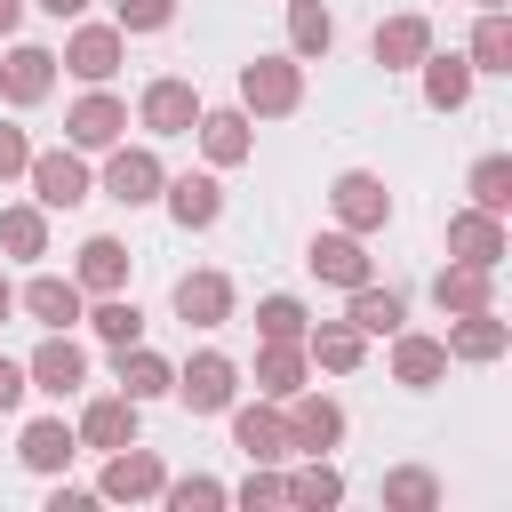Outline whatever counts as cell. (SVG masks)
Instances as JSON below:
<instances>
[{
  "label": "cell",
  "mask_w": 512,
  "mask_h": 512,
  "mask_svg": "<svg viewBox=\"0 0 512 512\" xmlns=\"http://www.w3.org/2000/svg\"><path fill=\"white\" fill-rule=\"evenodd\" d=\"M192 120H200V96H192L184 80H152V88H144V128H152V136H184Z\"/></svg>",
  "instance_id": "obj_1"
},
{
  "label": "cell",
  "mask_w": 512,
  "mask_h": 512,
  "mask_svg": "<svg viewBox=\"0 0 512 512\" xmlns=\"http://www.w3.org/2000/svg\"><path fill=\"white\" fill-rule=\"evenodd\" d=\"M24 168H32V184H40V200H48V208L88 200V176H80V160H72V152H40V160H24Z\"/></svg>",
  "instance_id": "obj_2"
},
{
  "label": "cell",
  "mask_w": 512,
  "mask_h": 512,
  "mask_svg": "<svg viewBox=\"0 0 512 512\" xmlns=\"http://www.w3.org/2000/svg\"><path fill=\"white\" fill-rule=\"evenodd\" d=\"M176 392H184V408H200V416H208V408H224V400H232V360L200 352V360L176 376Z\"/></svg>",
  "instance_id": "obj_3"
},
{
  "label": "cell",
  "mask_w": 512,
  "mask_h": 512,
  "mask_svg": "<svg viewBox=\"0 0 512 512\" xmlns=\"http://www.w3.org/2000/svg\"><path fill=\"white\" fill-rule=\"evenodd\" d=\"M240 96H248L256 112H288V104H296V64H280V56H272V64H248Z\"/></svg>",
  "instance_id": "obj_4"
},
{
  "label": "cell",
  "mask_w": 512,
  "mask_h": 512,
  "mask_svg": "<svg viewBox=\"0 0 512 512\" xmlns=\"http://www.w3.org/2000/svg\"><path fill=\"white\" fill-rule=\"evenodd\" d=\"M176 312L200 320V328H216V320L232 312V288H224L216 272H192V280H176Z\"/></svg>",
  "instance_id": "obj_5"
},
{
  "label": "cell",
  "mask_w": 512,
  "mask_h": 512,
  "mask_svg": "<svg viewBox=\"0 0 512 512\" xmlns=\"http://www.w3.org/2000/svg\"><path fill=\"white\" fill-rule=\"evenodd\" d=\"M104 192H112V200H128V208H136V200H152V192H160V160H152V152H120V160H112V176H104Z\"/></svg>",
  "instance_id": "obj_6"
},
{
  "label": "cell",
  "mask_w": 512,
  "mask_h": 512,
  "mask_svg": "<svg viewBox=\"0 0 512 512\" xmlns=\"http://www.w3.org/2000/svg\"><path fill=\"white\" fill-rule=\"evenodd\" d=\"M448 248H456L464 264H496V256H504V232H496V216L480 208V216H456V224H448Z\"/></svg>",
  "instance_id": "obj_7"
},
{
  "label": "cell",
  "mask_w": 512,
  "mask_h": 512,
  "mask_svg": "<svg viewBox=\"0 0 512 512\" xmlns=\"http://www.w3.org/2000/svg\"><path fill=\"white\" fill-rule=\"evenodd\" d=\"M32 376H40V392H56V400H64V392L88 376V360H80V344L48 336V344H40V360H32Z\"/></svg>",
  "instance_id": "obj_8"
},
{
  "label": "cell",
  "mask_w": 512,
  "mask_h": 512,
  "mask_svg": "<svg viewBox=\"0 0 512 512\" xmlns=\"http://www.w3.org/2000/svg\"><path fill=\"white\" fill-rule=\"evenodd\" d=\"M424 48H432L424 16H392V24H376V64H416Z\"/></svg>",
  "instance_id": "obj_9"
},
{
  "label": "cell",
  "mask_w": 512,
  "mask_h": 512,
  "mask_svg": "<svg viewBox=\"0 0 512 512\" xmlns=\"http://www.w3.org/2000/svg\"><path fill=\"white\" fill-rule=\"evenodd\" d=\"M312 272L336 280V288H360L368 280V256H360V240H312Z\"/></svg>",
  "instance_id": "obj_10"
},
{
  "label": "cell",
  "mask_w": 512,
  "mask_h": 512,
  "mask_svg": "<svg viewBox=\"0 0 512 512\" xmlns=\"http://www.w3.org/2000/svg\"><path fill=\"white\" fill-rule=\"evenodd\" d=\"M80 432H88L96 448H136V400H96Z\"/></svg>",
  "instance_id": "obj_11"
},
{
  "label": "cell",
  "mask_w": 512,
  "mask_h": 512,
  "mask_svg": "<svg viewBox=\"0 0 512 512\" xmlns=\"http://www.w3.org/2000/svg\"><path fill=\"white\" fill-rule=\"evenodd\" d=\"M232 432H240V448H248L256 464H272V456H288V448H296V440H288V424H280V416H264V408H248Z\"/></svg>",
  "instance_id": "obj_12"
},
{
  "label": "cell",
  "mask_w": 512,
  "mask_h": 512,
  "mask_svg": "<svg viewBox=\"0 0 512 512\" xmlns=\"http://www.w3.org/2000/svg\"><path fill=\"white\" fill-rule=\"evenodd\" d=\"M64 64H72L80 80H112V64H120V32H80Z\"/></svg>",
  "instance_id": "obj_13"
},
{
  "label": "cell",
  "mask_w": 512,
  "mask_h": 512,
  "mask_svg": "<svg viewBox=\"0 0 512 512\" xmlns=\"http://www.w3.org/2000/svg\"><path fill=\"white\" fill-rule=\"evenodd\" d=\"M168 208H176V224H216L224 200H216L208 176H176V184H168Z\"/></svg>",
  "instance_id": "obj_14"
},
{
  "label": "cell",
  "mask_w": 512,
  "mask_h": 512,
  "mask_svg": "<svg viewBox=\"0 0 512 512\" xmlns=\"http://www.w3.org/2000/svg\"><path fill=\"white\" fill-rule=\"evenodd\" d=\"M336 208H344V224L368 232V224H384V184H376V176H344V184H336Z\"/></svg>",
  "instance_id": "obj_15"
},
{
  "label": "cell",
  "mask_w": 512,
  "mask_h": 512,
  "mask_svg": "<svg viewBox=\"0 0 512 512\" xmlns=\"http://www.w3.org/2000/svg\"><path fill=\"white\" fill-rule=\"evenodd\" d=\"M24 304H32V320H48V328L80 320V288H72V280H32V288H24Z\"/></svg>",
  "instance_id": "obj_16"
},
{
  "label": "cell",
  "mask_w": 512,
  "mask_h": 512,
  "mask_svg": "<svg viewBox=\"0 0 512 512\" xmlns=\"http://www.w3.org/2000/svg\"><path fill=\"white\" fill-rule=\"evenodd\" d=\"M392 368H400V384H432V376L448 368V344H432V336H400Z\"/></svg>",
  "instance_id": "obj_17"
},
{
  "label": "cell",
  "mask_w": 512,
  "mask_h": 512,
  "mask_svg": "<svg viewBox=\"0 0 512 512\" xmlns=\"http://www.w3.org/2000/svg\"><path fill=\"white\" fill-rule=\"evenodd\" d=\"M120 384H128V400H152V392H168L176 376H168L160 352H128V344H120Z\"/></svg>",
  "instance_id": "obj_18"
},
{
  "label": "cell",
  "mask_w": 512,
  "mask_h": 512,
  "mask_svg": "<svg viewBox=\"0 0 512 512\" xmlns=\"http://www.w3.org/2000/svg\"><path fill=\"white\" fill-rule=\"evenodd\" d=\"M472 64H480V72H512V24H504L496 8H488L480 32H472Z\"/></svg>",
  "instance_id": "obj_19"
},
{
  "label": "cell",
  "mask_w": 512,
  "mask_h": 512,
  "mask_svg": "<svg viewBox=\"0 0 512 512\" xmlns=\"http://www.w3.org/2000/svg\"><path fill=\"white\" fill-rule=\"evenodd\" d=\"M48 64H56L48 48H16V56H8V96H16V104L48 96Z\"/></svg>",
  "instance_id": "obj_20"
},
{
  "label": "cell",
  "mask_w": 512,
  "mask_h": 512,
  "mask_svg": "<svg viewBox=\"0 0 512 512\" xmlns=\"http://www.w3.org/2000/svg\"><path fill=\"white\" fill-rule=\"evenodd\" d=\"M464 88H472V64H464V56H432V72H424V96H432L440 112H456V104H464Z\"/></svg>",
  "instance_id": "obj_21"
},
{
  "label": "cell",
  "mask_w": 512,
  "mask_h": 512,
  "mask_svg": "<svg viewBox=\"0 0 512 512\" xmlns=\"http://www.w3.org/2000/svg\"><path fill=\"white\" fill-rule=\"evenodd\" d=\"M336 432H344V416H336L328 400H296V424H288V440H296V448H328Z\"/></svg>",
  "instance_id": "obj_22"
},
{
  "label": "cell",
  "mask_w": 512,
  "mask_h": 512,
  "mask_svg": "<svg viewBox=\"0 0 512 512\" xmlns=\"http://www.w3.org/2000/svg\"><path fill=\"white\" fill-rule=\"evenodd\" d=\"M120 120H128V112H120L112 96H88V104L72 112V136H80V144H112V136H120Z\"/></svg>",
  "instance_id": "obj_23"
},
{
  "label": "cell",
  "mask_w": 512,
  "mask_h": 512,
  "mask_svg": "<svg viewBox=\"0 0 512 512\" xmlns=\"http://www.w3.org/2000/svg\"><path fill=\"white\" fill-rule=\"evenodd\" d=\"M152 488H160V464H152V456H112L104 496H152Z\"/></svg>",
  "instance_id": "obj_24"
},
{
  "label": "cell",
  "mask_w": 512,
  "mask_h": 512,
  "mask_svg": "<svg viewBox=\"0 0 512 512\" xmlns=\"http://www.w3.org/2000/svg\"><path fill=\"white\" fill-rule=\"evenodd\" d=\"M288 32H296V48H304V56H320V48L336 40V24H328V8H320V0H296V8H288Z\"/></svg>",
  "instance_id": "obj_25"
},
{
  "label": "cell",
  "mask_w": 512,
  "mask_h": 512,
  "mask_svg": "<svg viewBox=\"0 0 512 512\" xmlns=\"http://www.w3.org/2000/svg\"><path fill=\"white\" fill-rule=\"evenodd\" d=\"M120 272H128V248H120V240H88V248H80V280H88V288H112Z\"/></svg>",
  "instance_id": "obj_26"
},
{
  "label": "cell",
  "mask_w": 512,
  "mask_h": 512,
  "mask_svg": "<svg viewBox=\"0 0 512 512\" xmlns=\"http://www.w3.org/2000/svg\"><path fill=\"white\" fill-rule=\"evenodd\" d=\"M440 304H456V312H480V304H488V264L440 272Z\"/></svg>",
  "instance_id": "obj_27"
},
{
  "label": "cell",
  "mask_w": 512,
  "mask_h": 512,
  "mask_svg": "<svg viewBox=\"0 0 512 512\" xmlns=\"http://www.w3.org/2000/svg\"><path fill=\"white\" fill-rule=\"evenodd\" d=\"M64 456H72V432H64V424H32V432H24V464H32V472H56Z\"/></svg>",
  "instance_id": "obj_28"
},
{
  "label": "cell",
  "mask_w": 512,
  "mask_h": 512,
  "mask_svg": "<svg viewBox=\"0 0 512 512\" xmlns=\"http://www.w3.org/2000/svg\"><path fill=\"white\" fill-rule=\"evenodd\" d=\"M200 128H208V160H240L248 152V120L240 112H208Z\"/></svg>",
  "instance_id": "obj_29"
},
{
  "label": "cell",
  "mask_w": 512,
  "mask_h": 512,
  "mask_svg": "<svg viewBox=\"0 0 512 512\" xmlns=\"http://www.w3.org/2000/svg\"><path fill=\"white\" fill-rule=\"evenodd\" d=\"M448 344H456V352H464V360H496V352H504V328H496V320H488V312H472V320H464V328H456V336H448Z\"/></svg>",
  "instance_id": "obj_30"
},
{
  "label": "cell",
  "mask_w": 512,
  "mask_h": 512,
  "mask_svg": "<svg viewBox=\"0 0 512 512\" xmlns=\"http://www.w3.org/2000/svg\"><path fill=\"white\" fill-rule=\"evenodd\" d=\"M472 200L496 216V208L512 200V160H480V168H472Z\"/></svg>",
  "instance_id": "obj_31"
},
{
  "label": "cell",
  "mask_w": 512,
  "mask_h": 512,
  "mask_svg": "<svg viewBox=\"0 0 512 512\" xmlns=\"http://www.w3.org/2000/svg\"><path fill=\"white\" fill-rule=\"evenodd\" d=\"M352 328H400V296L392 288L384 296L376 288H352Z\"/></svg>",
  "instance_id": "obj_32"
},
{
  "label": "cell",
  "mask_w": 512,
  "mask_h": 512,
  "mask_svg": "<svg viewBox=\"0 0 512 512\" xmlns=\"http://www.w3.org/2000/svg\"><path fill=\"white\" fill-rule=\"evenodd\" d=\"M256 376H264V392H296V376H304V360L288 352V336H272V352H264V368H256Z\"/></svg>",
  "instance_id": "obj_33"
},
{
  "label": "cell",
  "mask_w": 512,
  "mask_h": 512,
  "mask_svg": "<svg viewBox=\"0 0 512 512\" xmlns=\"http://www.w3.org/2000/svg\"><path fill=\"white\" fill-rule=\"evenodd\" d=\"M136 328H144L136 304H96V336H104V344H136Z\"/></svg>",
  "instance_id": "obj_34"
},
{
  "label": "cell",
  "mask_w": 512,
  "mask_h": 512,
  "mask_svg": "<svg viewBox=\"0 0 512 512\" xmlns=\"http://www.w3.org/2000/svg\"><path fill=\"white\" fill-rule=\"evenodd\" d=\"M0 240H8L16 256H40V216H32V208H8V216H0Z\"/></svg>",
  "instance_id": "obj_35"
},
{
  "label": "cell",
  "mask_w": 512,
  "mask_h": 512,
  "mask_svg": "<svg viewBox=\"0 0 512 512\" xmlns=\"http://www.w3.org/2000/svg\"><path fill=\"white\" fill-rule=\"evenodd\" d=\"M256 320H264V336H296V328H304V304H296V296H264Z\"/></svg>",
  "instance_id": "obj_36"
},
{
  "label": "cell",
  "mask_w": 512,
  "mask_h": 512,
  "mask_svg": "<svg viewBox=\"0 0 512 512\" xmlns=\"http://www.w3.org/2000/svg\"><path fill=\"white\" fill-rule=\"evenodd\" d=\"M312 352H320L328 368H352V360H360V336H352V328H320V344H312Z\"/></svg>",
  "instance_id": "obj_37"
},
{
  "label": "cell",
  "mask_w": 512,
  "mask_h": 512,
  "mask_svg": "<svg viewBox=\"0 0 512 512\" xmlns=\"http://www.w3.org/2000/svg\"><path fill=\"white\" fill-rule=\"evenodd\" d=\"M168 24V0H120V32H160Z\"/></svg>",
  "instance_id": "obj_38"
},
{
  "label": "cell",
  "mask_w": 512,
  "mask_h": 512,
  "mask_svg": "<svg viewBox=\"0 0 512 512\" xmlns=\"http://www.w3.org/2000/svg\"><path fill=\"white\" fill-rule=\"evenodd\" d=\"M288 496L296 504H336L344 488H336V472H304V480H288Z\"/></svg>",
  "instance_id": "obj_39"
},
{
  "label": "cell",
  "mask_w": 512,
  "mask_h": 512,
  "mask_svg": "<svg viewBox=\"0 0 512 512\" xmlns=\"http://www.w3.org/2000/svg\"><path fill=\"white\" fill-rule=\"evenodd\" d=\"M168 504H176V512H192V504H224V488H216V480H176Z\"/></svg>",
  "instance_id": "obj_40"
},
{
  "label": "cell",
  "mask_w": 512,
  "mask_h": 512,
  "mask_svg": "<svg viewBox=\"0 0 512 512\" xmlns=\"http://www.w3.org/2000/svg\"><path fill=\"white\" fill-rule=\"evenodd\" d=\"M384 496H392V504H432V480H424V472H400Z\"/></svg>",
  "instance_id": "obj_41"
},
{
  "label": "cell",
  "mask_w": 512,
  "mask_h": 512,
  "mask_svg": "<svg viewBox=\"0 0 512 512\" xmlns=\"http://www.w3.org/2000/svg\"><path fill=\"white\" fill-rule=\"evenodd\" d=\"M24 160H32V152H24V136H16V128H0V176H16Z\"/></svg>",
  "instance_id": "obj_42"
},
{
  "label": "cell",
  "mask_w": 512,
  "mask_h": 512,
  "mask_svg": "<svg viewBox=\"0 0 512 512\" xmlns=\"http://www.w3.org/2000/svg\"><path fill=\"white\" fill-rule=\"evenodd\" d=\"M16 400H24V368H16V360H0V408H16Z\"/></svg>",
  "instance_id": "obj_43"
},
{
  "label": "cell",
  "mask_w": 512,
  "mask_h": 512,
  "mask_svg": "<svg viewBox=\"0 0 512 512\" xmlns=\"http://www.w3.org/2000/svg\"><path fill=\"white\" fill-rule=\"evenodd\" d=\"M40 8H48V16H80L88 0H40Z\"/></svg>",
  "instance_id": "obj_44"
},
{
  "label": "cell",
  "mask_w": 512,
  "mask_h": 512,
  "mask_svg": "<svg viewBox=\"0 0 512 512\" xmlns=\"http://www.w3.org/2000/svg\"><path fill=\"white\" fill-rule=\"evenodd\" d=\"M8 24H16V0H0V32H8Z\"/></svg>",
  "instance_id": "obj_45"
},
{
  "label": "cell",
  "mask_w": 512,
  "mask_h": 512,
  "mask_svg": "<svg viewBox=\"0 0 512 512\" xmlns=\"http://www.w3.org/2000/svg\"><path fill=\"white\" fill-rule=\"evenodd\" d=\"M8 304H16V296H8V280H0V320H8Z\"/></svg>",
  "instance_id": "obj_46"
},
{
  "label": "cell",
  "mask_w": 512,
  "mask_h": 512,
  "mask_svg": "<svg viewBox=\"0 0 512 512\" xmlns=\"http://www.w3.org/2000/svg\"><path fill=\"white\" fill-rule=\"evenodd\" d=\"M480 8H496V0H480Z\"/></svg>",
  "instance_id": "obj_47"
}]
</instances>
